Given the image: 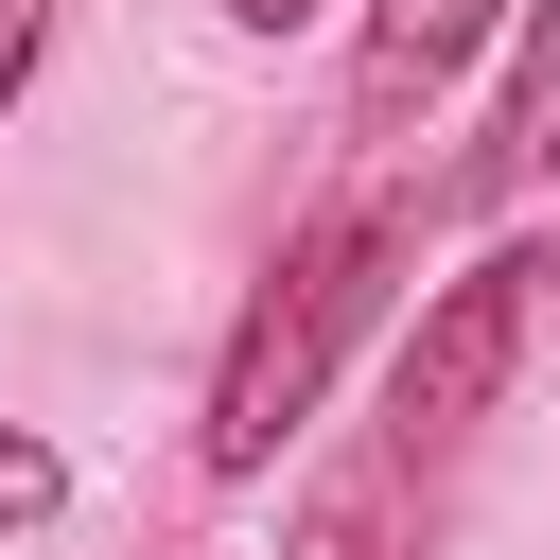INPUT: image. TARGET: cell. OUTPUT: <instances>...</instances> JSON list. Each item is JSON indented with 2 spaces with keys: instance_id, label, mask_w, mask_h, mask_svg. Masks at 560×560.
<instances>
[{
  "instance_id": "obj_1",
  "label": "cell",
  "mask_w": 560,
  "mask_h": 560,
  "mask_svg": "<svg viewBox=\"0 0 560 560\" xmlns=\"http://www.w3.org/2000/svg\"><path fill=\"white\" fill-rule=\"evenodd\" d=\"M385 280H402V210H315L280 262H262V298L228 315V368H210V490H245V472H280V438L315 420V385L350 368V332L385 315Z\"/></svg>"
},
{
  "instance_id": "obj_2",
  "label": "cell",
  "mask_w": 560,
  "mask_h": 560,
  "mask_svg": "<svg viewBox=\"0 0 560 560\" xmlns=\"http://www.w3.org/2000/svg\"><path fill=\"white\" fill-rule=\"evenodd\" d=\"M542 245H472L438 298H420V332L385 350V455L402 472H455L472 455V420L508 402V368H525V315H542Z\"/></svg>"
},
{
  "instance_id": "obj_3",
  "label": "cell",
  "mask_w": 560,
  "mask_h": 560,
  "mask_svg": "<svg viewBox=\"0 0 560 560\" xmlns=\"http://www.w3.org/2000/svg\"><path fill=\"white\" fill-rule=\"evenodd\" d=\"M490 18H525V0H368V35H350V140H402L490 52Z\"/></svg>"
},
{
  "instance_id": "obj_4",
  "label": "cell",
  "mask_w": 560,
  "mask_h": 560,
  "mask_svg": "<svg viewBox=\"0 0 560 560\" xmlns=\"http://www.w3.org/2000/svg\"><path fill=\"white\" fill-rule=\"evenodd\" d=\"M280 560H438V472H402L385 438H368V455H332V472L298 490Z\"/></svg>"
},
{
  "instance_id": "obj_5",
  "label": "cell",
  "mask_w": 560,
  "mask_h": 560,
  "mask_svg": "<svg viewBox=\"0 0 560 560\" xmlns=\"http://www.w3.org/2000/svg\"><path fill=\"white\" fill-rule=\"evenodd\" d=\"M542 175H560V0H525V52L490 88V122H472V210H525Z\"/></svg>"
},
{
  "instance_id": "obj_6",
  "label": "cell",
  "mask_w": 560,
  "mask_h": 560,
  "mask_svg": "<svg viewBox=\"0 0 560 560\" xmlns=\"http://www.w3.org/2000/svg\"><path fill=\"white\" fill-rule=\"evenodd\" d=\"M52 508H70V455H52V438H18V420H0V525H52Z\"/></svg>"
},
{
  "instance_id": "obj_7",
  "label": "cell",
  "mask_w": 560,
  "mask_h": 560,
  "mask_svg": "<svg viewBox=\"0 0 560 560\" xmlns=\"http://www.w3.org/2000/svg\"><path fill=\"white\" fill-rule=\"evenodd\" d=\"M35 70H52V0H0V105H35Z\"/></svg>"
},
{
  "instance_id": "obj_8",
  "label": "cell",
  "mask_w": 560,
  "mask_h": 560,
  "mask_svg": "<svg viewBox=\"0 0 560 560\" xmlns=\"http://www.w3.org/2000/svg\"><path fill=\"white\" fill-rule=\"evenodd\" d=\"M332 0H228V35H315Z\"/></svg>"
}]
</instances>
